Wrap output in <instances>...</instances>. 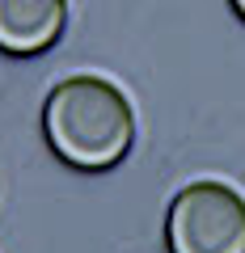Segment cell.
Masks as SVG:
<instances>
[{
    "label": "cell",
    "mask_w": 245,
    "mask_h": 253,
    "mask_svg": "<svg viewBox=\"0 0 245 253\" xmlns=\"http://www.w3.org/2000/svg\"><path fill=\"white\" fill-rule=\"evenodd\" d=\"M43 139L72 169H114L131 152L136 110H131L127 93L106 76H68L43 101Z\"/></svg>",
    "instance_id": "cell-1"
},
{
    "label": "cell",
    "mask_w": 245,
    "mask_h": 253,
    "mask_svg": "<svg viewBox=\"0 0 245 253\" xmlns=\"http://www.w3.org/2000/svg\"><path fill=\"white\" fill-rule=\"evenodd\" d=\"M169 253H245V199L224 181H191L165 211Z\"/></svg>",
    "instance_id": "cell-2"
},
{
    "label": "cell",
    "mask_w": 245,
    "mask_h": 253,
    "mask_svg": "<svg viewBox=\"0 0 245 253\" xmlns=\"http://www.w3.org/2000/svg\"><path fill=\"white\" fill-rule=\"evenodd\" d=\"M68 30V0H0V55L30 59Z\"/></svg>",
    "instance_id": "cell-3"
},
{
    "label": "cell",
    "mask_w": 245,
    "mask_h": 253,
    "mask_svg": "<svg viewBox=\"0 0 245 253\" xmlns=\"http://www.w3.org/2000/svg\"><path fill=\"white\" fill-rule=\"evenodd\" d=\"M228 4H233V13H237L241 21H245V0H228Z\"/></svg>",
    "instance_id": "cell-4"
}]
</instances>
